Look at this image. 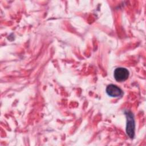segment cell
I'll return each instance as SVG.
<instances>
[{"label":"cell","mask_w":146,"mask_h":146,"mask_svg":"<svg viewBox=\"0 0 146 146\" xmlns=\"http://www.w3.org/2000/svg\"><path fill=\"white\" fill-rule=\"evenodd\" d=\"M127 116L126 132L130 138H133L135 135V121L132 113L129 111L125 112Z\"/></svg>","instance_id":"obj_1"},{"label":"cell","mask_w":146,"mask_h":146,"mask_svg":"<svg viewBox=\"0 0 146 146\" xmlns=\"http://www.w3.org/2000/svg\"><path fill=\"white\" fill-rule=\"evenodd\" d=\"M129 76V71L123 67H118L114 71V78L117 82L126 80Z\"/></svg>","instance_id":"obj_2"},{"label":"cell","mask_w":146,"mask_h":146,"mask_svg":"<svg viewBox=\"0 0 146 146\" xmlns=\"http://www.w3.org/2000/svg\"><path fill=\"white\" fill-rule=\"evenodd\" d=\"M107 94L111 97H119L123 95L122 90L114 84H110L106 88Z\"/></svg>","instance_id":"obj_3"}]
</instances>
